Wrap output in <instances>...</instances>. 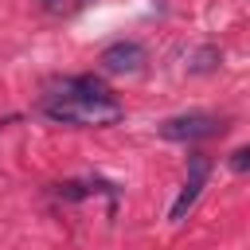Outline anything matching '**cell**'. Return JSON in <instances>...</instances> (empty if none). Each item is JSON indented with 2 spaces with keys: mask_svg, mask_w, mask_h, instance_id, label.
Returning <instances> with one entry per match:
<instances>
[{
  "mask_svg": "<svg viewBox=\"0 0 250 250\" xmlns=\"http://www.w3.org/2000/svg\"><path fill=\"white\" fill-rule=\"evenodd\" d=\"M39 109L51 117V121H62V125H113L125 117V105L105 90L102 78L94 74H74V78H62L59 86H51L39 102Z\"/></svg>",
  "mask_w": 250,
  "mask_h": 250,
  "instance_id": "obj_1",
  "label": "cell"
},
{
  "mask_svg": "<svg viewBox=\"0 0 250 250\" xmlns=\"http://www.w3.org/2000/svg\"><path fill=\"white\" fill-rule=\"evenodd\" d=\"M223 129H227L223 117L203 113V109H195V113H180V117H168V121L156 125V133H160L164 141H184V145L203 141V137H219Z\"/></svg>",
  "mask_w": 250,
  "mask_h": 250,
  "instance_id": "obj_2",
  "label": "cell"
},
{
  "mask_svg": "<svg viewBox=\"0 0 250 250\" xmlns=\"http://www.w3.org/2000/svg\"><path fill=\"white\" fill-rule=\"evenodd\" d=\"M207 176H211V156H207V152H191V156H188V176H184V188H180V195H176V203H172L168 219H184V215L195 207L199 191L207 188Z\"/></svg>",
  "mask_w": 250,
  "mask_h": 250,
  "instance_id": "obj_3",
  "label": "cell"
},
{
  "mask_svg": "<svg viewBox=\"0 0 250 250\" xmlns=\"http://www.w3.org/2000/svg\"><path fill=\"white\" fill-rule=\"evenodd\" d=\"M98 62H102L105 74H137L145 66V47L133 43V39H121V43H109Z\"/></svg>",
  "mask_w": 250,
  "mask_h": 250,
  "instance_id": "obj_4",
  "label": "cell"
},
{
  "mask_svg": "<svg viewBox=\"0 0 250 250\" xmlns=\"http://www.w3.org/2000/svg\"><path fill=\"white\" fill-rule=\"evenodd\" d=\"M98 191H117L113 184H105V180H66V184H59L55 188V195L59 199H86V195H98Z\"/></svg>",
  "mask_w": 250,
  "mask_h": 250,
  "instance_id": "obj_5",
  "label": "cell"
},
{
  "mask_svg": "<svg viewBox=\"0 0 250 250\" xmlns=\"http://www.w3.org/2000/svg\"><path fill=\"white\" fill-rule=\"evenodd\" d=\"M227 164H230V172H238V176H246V172H250V145H242V148H234V152L227 156Z\"/></svg>",
  "mask_w": 250,
  "mask_h": 250,
  "instance_id": "obj_6",
  "label": "cell"
},
{
  "mask_svg": "<svg viewBox=\"0 0 250 250\" xmlns=\"http://www.w3.org/2000/svg\"><path fill=\"white\" fill-rule=\"evenodd\" d=\"M215 62H219V51H215V47H207V51H199V55H195L191 70H211Z\"/></svg>",
  "mask_w": 250,
  "mask_h": 250,
  "instance_id": "obj_7",
  "label": "cell"
},
{
  "mask_svg": "<svg viewBox=\"0 0 250 250\" xmlns=\"http://www.w3.org/2000/svg\"><path fill=\"white\" fill-rule=\"evenodd\" d=\"M39 4H43L47 12H62V0H39Z\"/></svg>",
  "mask_w": 250,
  "mask_h": 250,
  "instance_id": "obj_8",
  "label": "cell"
},
{
  "mask_svg": "<svg viewBox=\"0 0 250 250\" xmlns=\"http://www.w3.org/2000/svg\"><path fill=\"white\" fill-rule=\"evenodd\" d=\"M74 4H90V0H74Z\"/></svg>",
  "mask_w": 250,
  "mask_h": 250,
  "instance_id": "obj_9",
  "label": "cell"
}]
</instances>
